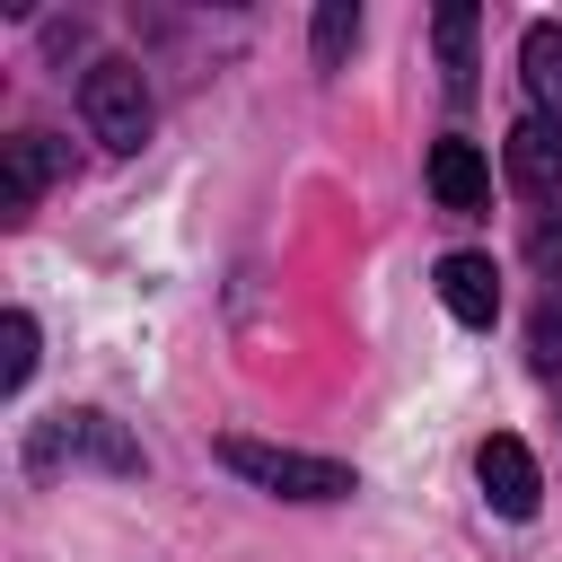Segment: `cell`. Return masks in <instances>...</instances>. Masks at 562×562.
<instances>
[{
	"label": "cell",
	"mask_w": 562,
	"mask_h": 562,
	"mask_svg": "<svg viewBox=\"0 0 562 562\" xmlns=\"http://www.w3.org/2000/svg\"><path fill=\"white\" fill-rule=\"evenodd\" d=\"M430 193H439V211H483L492 202V158L474 140H430Z\"/></svg>",
	"instance_id": "7"
},
{
	"label": "cell",
	"mask_w": 562,
	"mask_h": 562,
	"mask_svg": "<svg viewBox=\"0 0 562 562\" xmlns=\"http://www.w3.org/2000/svg\"><path fill=\"white\" fill-rule=\"evenodd\" d=\"M61 176H70V149H61L53 132H18V140H9V184H0V220L18 228V220H26V202H35L44 184H61Z\"/></svg>",
	"instance_id": "4"
},
{
	"label": "cell",
	"mask_w": 562,
	"mask_h": 562,
	"mask_svg": "<svg viewBox=\"0 0 562 562\" xmlns=\"http://www.w3.org/2000/svg\"><path fill=\"white\" fill-rule=\"evenodd\" d=\"M474 483H483V501H492L501 518H536V501H544V474H536L527 439H509V430H492V439L474 448Z\"/></svg>",
	"instance_id": "3"
},
{
	"label": "cell",
	"mask_w": 562,
	"mask_h": 562,
	"mask_svg": "<svg viewBox=\"0 0 562 562\" xmlns=\"http://www.w3.org/2000/svg\"><path fill=\"white\" fill-rule=\"evenodd\" d=\"M439 307H448L457 325L483 334V325L501 316V272H492V255H465V246L439 255Z\"/></svg>",
	"instance_id": "5"
},
{
	"label": "cell",
	"mask_w": 562,
	"mask_h": 562,
	"mask_svg": "<svg viewBox=\"0 0 562 562\" xmlns=\"http://www.w3.org/2000/svg\"><path fill=\"white\" fill-rule=\"evenodd\" d=\"M527 360H536L544 378H562V290L536 307V325H527Z\"/></svg>",
	"instance_id": "13"
},
{
	"label": "cell",
	"mask_w": 562,
	"mask_h": 562,
	"mask_svg": "<svg viewBox=\"0 0 562 562\" xmlns=\"http://www.w3.org/2000/svg\"><path fill=\"white\" fill-rule=\"evenodd\" d=\"M26 378H35V316L9 307V316H0V395H18Z\"/></svg>",
	"instance_id": "10"
},
{
	"label": "cell",
	"mask_w": 562,
	"mask_h": 562,
	"mask_svg": "<svg viewBox=\"0 0 562 562\" xmlns=\"http://www.w3.org/2000/svg\"><path fill=\"white\" fill-rule=\"evenodd\" d=\"M351 44H360V9H351V0H325V9H316V70H342Z\"/></svg>",
	"instance_id": "11"
},
{
	"label": "cell",
	"mask_w": 562,
	"mask_h": 562,
	"mask_svg": "<svg viewBox=\"0 0 562 562\" xmlns=\"http://www.w3.org/2000/svg\"><path fill=\"white\" fill-rule=\"evenodd\" d=\"M79 114H88V132L105 149H140L149 140V79H140V61H97L79 79Z\"/></svg>",
	"instance_id": "2"
},
{
	"label": "cell",
	"mask_w": 562,
	"mask_h": 562,
	"mask_svg": "<svg viewBox=\"0 0 562 562\" xmlns=\"http://www.w3.org/2000/svg\"><path fill=\"white\" fill-rule=\"evenodd\" d=\"M439 53H448V88H465V70H474V9H439Z\"/></svg>",
	"instance_id": "12"
},
{
	"label": "cell",
	"mask_w": 562,
	"mask_h": 562,
	"mask_svg": "<svg viewBox=\"0 0 562 562\" xmlns=\"http://www.w3.org/2000/svg\"><path fill=\"white\" fill-rule=\"evenodd\" d=\"M536 263H544V272H562V220H544V228H536Z\"/></svg>",
	"instance_id": "14"
},
{
	"label": "cell",
	"mask_w": 562,
	"mask_h": 562,
	"mask_svg": "<svg viewBox=\"0 0 562 562\" xmlns=\"http://www.w3.org/2000/svg\"><path fill=\"white\" fill-rule=\"evenodd\" d=\"M501 158H509V176H518L527 193H562V123L518 114V123H509V140H501Z\"/></svg>",
	"instance_id": "8"
},
{
	"label": "cell",
	"mask_w": 562,
	"mask_h": 562,
	"mask_svg": "<svg viewBox=\"0 0 562 562\" xmlns=\"http://www.w3.org/2000/svg\"><path fill=\"white\" fill-rule=\"evenodd\" d=\"M518 79H527L536 114L562 123V18H536V26L518 35Z\"/></svg>",
	"instance_id": "9"
},
{
	"label": "cell",
	"mask_w": 562,
	"mask_h": 562,
	"mask_svg": "<svg viewBox=\"0 0 562 562\" xmlns=\"http://www.w3.org/2000/svg\"><path fill=\"white\" fill-rule=\"evenodd\" d=\"M220 465H228V474H246L255 492H281V501H342V492L360 483L342 457L272 448V439H246V430H228V439H220Z\"/></svg>",
	"instance_id": "1"
},
{
	"label": "cell",
	"mask_w": 562,
	"mask_h": 562,
	"mask_svg": "<svg viewBox=\"0 0 562 562\" xmlns=\"http://www.w3.org/2000/svg\"><path fill=\"white\" fill-rule=\"evenodd\" d=\"M53 448H61V457H88V465H105V474H140V448H132L123 422L97 413V404L61 413V422H53Z\"/></svg>",
	"instance_id": "6"
}]
</instances>
